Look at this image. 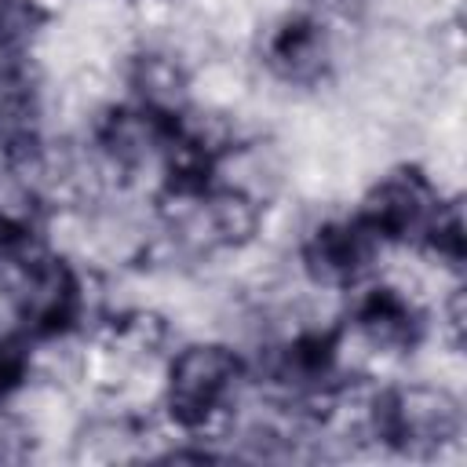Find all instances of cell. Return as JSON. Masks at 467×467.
Segmentation results:
<instances>
[{
	"label": "cell",
	"instance_id": "obj_11",
	"mask_svg": "<svg viewBox=\"0 0 467 467\" xmlns=\"http://www.w3.org/2000/svg\"><path fill=\"white\" fill-rule=\"evenodd\" d=\"M47 18L40 0H0V58H22L47 29Z\"/></svg>",
	"mask_w": 467,
	"mask_h": 467
},
{
	"label": "cell",
	"instance_id": "obj_13",
	"mask_svg": "<svg viewBox=\"0 0 467 467\" xmlns=\"http://www.w3.org/2000/svg\"><path fill=\"white\" fill-rule=\"evenodd\" d=\"M29 343L33 339L22 336L18 328L15 332H0V405L29 383V372H33V350H29Z\"/></svg>",
	"mask_w": 467,
	"mask_h": 467
},
{
	"label": "cell",
	"instance_id": "obj_6",
	"mask_svg": "<svg viewBox=\"0 0 467 467\" xmlns=\"http://www.w3.org/2000/svg\"><path fill=\"white\" fill-rule=\"evenodd\" d=\"M270 383L288 401H332L347 387L343 372V328H303L266 361Z\"/></svg>",
	"mask_w": 467,
	"mask_h": 467
},
{
	"label": "cell",
	"instance_id": "obj_4",
	"mask_svg": "<svg viewBox=\"0 0 467 467\" xmlns=\"http://www.w3.org/2000/svg\"><path fill=\"white\" fill-rule=\"evenodd\" d=\"M161 215L168 234L190 252L241 248L259 230V208L248 193L212 179L201 186L161 190Z\"/></svg>",
	"mask_w": 467,
	"mask_h": 467
},
{
	"label": "cell",
	"instance_id": "obj_2",
	"mask_svg": "<svg viewBox=\"0 0 467 467\" xmlns=\"http://www.w3.org/2000/svg\"><path fill=\"white\" fill-rule=\"evenodd\" d=\"M248 379L244 358L226 343H190L182 347L164 379V409L168 420L190 434H212L219 423H226L230 409L237 405Z\"/></svg>",
	"mask_w": 467,
	"mask_h": 467
},
{
	"label": "cell",
	"instance_id": "obj_7",
	"mask_svg": "<svg viewBox=\"0 0 467 467\" xmlns=\"http://www.w3.org/2000/svg\"><path fill=\"white\" fill-rule=\"evenodd\" d=\"M379 248V237L358 215H336L310 226V234L299 244V259L314 285L347 292L372 277Z\"/></svg>",
	"mask_w": 467,
	"mask_h": 467
},
{
	"label": "cell",
	"instance_id": "obj_9",
	"mask_svg": "<svg viewBox=\"0 0 467 467\" xmlns=\"http://www.w3.org/2000/svg\"><path fill=\"white\" fill-rule=\"evenodd\" d=\"M350 328L372 350L390 354V358H409L427 339L423 310L401 288H390V285H372L368 292L358 296L350 310Z\"/></svg>",
	"mask_w": 467,
	"mask_h": 467
},
{
	"label": "cell",
	"instance_id": "obj_10",
	"mask_svg": "<svg viewBox=\"0 0 467 467\" xmlns=\"http://www.w3.org/2000/svg\"><path fill=\"white\" fill-rule=\"evenodd\" d=\"M44 99L36 77L18 58H0V161L26 168L40 153Z\"/></svg>",
	"mask_w": 467,
	"mask_h": 467
},
{
	"label": "cell",
	"instance_id": "obj_14",
	"mask_svg": "<svg viewBox=\"0 0 467 467\" xmlns=\"http://www.w3.org/2000/svg\"><path fill=\"white\" fill-rule=\"evenodd\" d=\"M29 452V434L0 412V463H11V460H22Z\"/></svg>",
	"mask_w": 467,
	"mask_h": 467
},
{
	"label": "cell",
	"instance_id": "obj_12",
	"mask_svg": "<svg viewBox=\"0 0 467 467\" xmlns=\"http://www.w3.org/2000/svg\"><path fill=\"white\" fill-rule=\"evenodd\" d=\"M40 237V208L33 190H4L0 186V252Z\"/></svg>",
	"mask_w": 467,
	"mask_h": 467
},
{
	"label": "cell",
	"instance_id": "obj_15",
	"mask_svg": "<svg viewBox=\"0 0 467 467\" xmlns=\"http://www.w3.org/2000/svg\"><path fill=\"white\" fill-rule=\"evenodd\" d=\"M449 332H452V343L463 347V292L460 288L449 299Z\"/></svg>",
	"mask_w": 467,
	"mask_h": 467
},
{
	"label": "cell",
	"instance_id": "obj_8",
	"mask_svg": "<svg viewBox=\"0 0 467 467\" xmlns=\"http://www.w3.org/2000/svg\"><path fill=\"white\" fill-rule=\"evenodd\" d=\"M259 62L274 80L288 88H317L332 69L328 29L314 15H285L263 33Z\"/></svg>",
	"mask_w": 467,
	"mask_h": 467
},
{
	"label": "cell",
	"instance_id": "obj_3",
	"mask_svg": "<svg viewBox=\"0 0 467 467\" xmlns=\"http://www.w3.org/2000/svg\"><path fill=\"white\" fill-rule=\"evenodd\" d=\"M368 431L390 452L427 460L463 438V405L452 390L431 383L387 387L368 405Z\"/></svg>",
	"mask_w": 467,
	"mask_h": 467
},
{
	"label": "cell",
	"instance_id": "obj_5",
	"mask_svg": "<svg viewBox=\"0 0 467 467\" xmlns=\"http://www.w3.org/2000/svg\"><path fill=\"white\" fill-rule=\"evenodd\" d=\"M449 201L452 197H445L423 168L398 164L368 186L354 215L379 237V244H405L427 255V244Z\"/></svg>",
	"mask_w": 467,
	"mask_h": 467
},
{
	"label": "cell",
	"instance_id": "obj_1",
	"mask_svg": "<svg viewBox=\"0 0 467 467\" xmlns=\"http://www.w3.org/2000/svg\"><path fill=\"white\" fill-rule=\"evenodd\" d=\"M0 292L18 321V332L29 339L69 336L88 306L77 266L44 248L40 237L0 252Z\"/></svg>",
	"mask_w": 467,
	"mask_h": 467
}]
</instances>
